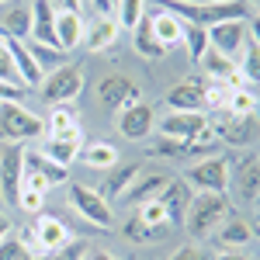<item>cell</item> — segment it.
<instances>
[{
    "label": "cell",
    "mask_w": 260,
    "mask_h": 260,
    "mask_svg": "<svg viewBox=\"0 0 260 260\" xmlns=\"http://www.w3.org/2000/svg\"><path fill=\"white\" fill-rule=\"evenodd\" d=\"M115 4H118V0H111V7H115Z\"/></svg>",
    "instance_id": "57"
},
{
    "label": "cell",
    "mask_w": 260,
    "mask_h": 260,
    "mask_svg": "<svg viewBox=\"0 0 260 260\" xmlns=\"http://www.w3.org/2000/svg\"><path fill=\"white\" fill-rule=\"evenodd\" d=\"M28 52H31V59L39 62V70H42V73H45V66H56V70H59L62 62H66V52H62V49L42 45V42H31V45H28Z\"/></svg>",
    "instance_id": "38"
},
{
    "label": "cell",
    "mask_w": 260,
    "mask_h": 260,
    "mask_svg": "<svg viewBox=\"0 0 260 260\" xmlns=\"http://www.w3.org/2000/svg\"><path fill=\"white\" fill-rule=\"evenodd\" d=\"M184 149H187V142L170 139V136H156V142H153V153H156V156H167V160L184 156Z\"/></svg>",
    "instance_id": "41"
},
{
    "label": "cell",
    "mask_w": 260,
    "mask_h": 260,
    "mask_svg": "<svg viewBox=\"0 0 260 260\" xmlns=\"http://www.w3.org/2000/svg\"><path fill=\"white\" fill-rule=\"evenodd\" d=\"M45 132V121L28 111L24 104H0V139L7 142H28V139H39Z\"/></svg>",
    "instance_id": "2"
},
{
    "label": "cell",
    "mask_w": 260,
    "mask_h": 260,
    "mask_svg": "<svg viewBox=\"0 0 260 260\" xmlns=\"http://www.w3.org/2000/svg\"><path fill=\"white\" fill-rule=\"evenodd\" d=\"M0 80H11V83H21L18 73H14V62H11V52H7V45L0 42Z\"/></svg>",
    "instance_id": "45"
},
{
    "label": "cell",
    "mask_w": 260,
    "mask_h": 260,
    "mask_svg": "<svg viewBox=\"0 0 260 260\" xmlns=\"http://www.w3.org/2000/svg\"><path fill=\"white\" fill-rule=\"evenodd\" d=\"M31 35L42 45L59 49V39H56V11H52L49 0H31Z\"/></svg>",
    "instance_id": "15"
},
{
    "label": "cell",
    "mask_w": 260,
    "mask_h": 260,
    "mask_svg": "<svg viewBox=\"0 0 260 260\" xmlns=\"http://www.w3.org/2000/svg\"><path fill=\"white\" fill-rule=\"evenodd\" d=\"M0 31H4V39H28L31 35V7H7L4 11V18H0Z\"/></svg>",
    "instance_id": "28"
},
{
    "label": "cell",
    "mask_w": 260,
    "mask_h": 260,
    "mask_svg": "<svg viewBox=\"0 0 260 260\" xmlns=\"http://www.w3.org/2000/svg\"><path fill=\"white\" fill-rule=\"evenodd\" d=\"M212 236H215V243H219L222 250H243L246 243L253 240V229H250V222L240 219V215H225L222 225Z\"/></svg>",
    "instance_id": "16"
},
{
    "label": "cell",
    "mask_w": 260,
    "mask_h": 260,
    "mask_svg": "<svg viewBox=\"0 0 260 260\" xmlns=\"http://www.w3.org/2000/svg\"><path fill=\"white\" fill-rule=\"evenodd\" d=\"M257 212H260V198H257Z\"/></svg>",
    "instance_id": "56"
},
{
    "label": "cell",
    "mask_w": 260,
    "mask_h": 260,
    "mask_svg": "<svg viewBox=\"0 0 260 260\" xmlns=\"http://www.w3.org/2000/svg\"><path fill=\"white\" fill-rule=\"evenodd\" d=\"M184 49H187L191 62H201V56L208 52V28L187 24V21H184Z\"/></svg>",
    "instance_id": "33"
},
{
    "label": "cell",
    "mask_w": 260,
    "mask_h": 260,
    "mask_svg": "<svg viewBox=\"0 0 260 260\" xmlns=\"http://www.w3.org/2000/svg\"><path fill=\"white\" fill-rule=\"evenodd\" d=\"M132 45H136V52H139L142 59H160L167 56V49H163L156 35H153V21H149V11L139 18V24L132 28Z\"/></svg>",
    "instance_id": "23"
},
{
    "label": "cell",
    "mask_w": 260,
    "mask_h": 260,
    "mask_svg": "<svg viewBox=\"0 0 260 260\" xmlns=\"http://www.w3.org/2000/svg\"><path fill=\"white\" fill-rule=\"evenodd\" d=\"M94 7H98L101 14H111V0H94Z\"/></svg>",
    "instance_id": "51"
},
{
    "label": "cell",
    "mask_w": 260,
    "mask_h": 260,
    "mask_svg": "<svg viewBox=\"0 0 260 260\" xmlns=\"http://www.w3.org/2000/svg\"><path fill=\"white\" fill-rule=\"evenodd\" d=\"M229 94H233V87H229L225 80H212V83H205V108H208V104H212V108H225Z\"/></svg>",
    "instance_id": "40"
},
{
    "label": "cell",
    "mask_w": 260,
    "mask_h": 260,
    "mask_svg": "<svg viewBox=\"0 0 260 260\" xmlns=\"http://www.w3.org/2000/svg\"><path fill=\"white\" fill-rule=\"evenodd\" d=\"M229 215V198L225 194H212V191H198L187 212H184V229L194 236V240H205L212 236L222 225V219Z\"/></svg>",
    "instance_id": "1"
},
{
    "label": "cell",
    "mask_w": 260,
    "mask_h": 260,
    "mask_svg": "<svg viewBox=\"0 0 260 260\" xmlns=\"http://www.w3.org/2000/svg\"><path fill=\"white\" fill-rule=\"evenodd\" d=\"M250 28H253V42H260V14L250 21Z\"/></svg>",
    "instance_id": "53"
},
{
    "label": "cell",
    "mask_w": 260,
    "mask_h": 260,
    "mask_svg": "<svg viewBox=\"0 0 260 260\" xmlns=\"http://www.w3.org/2000/svg\"><path fill=\"white\" fill-rule=\"evenodd\" d=\"M0 4H11V0H0Z\"/></svg>",
    "instance_id": "58"
},
{
    "label": "cell",
    "mask_w": 260,
    "mask_h": 260,
    "mask_svg": "<svg viewBox=\"0 0 260 260\" xmlns=\"http://www.w3.org/2000/svg\"><path fill=\"white\" fill-rule=\"evenodd\" d=\"M24 260H39V257H24Z\"/></svg>",
    "instance_id": "55"
},
{
    "label": "cell",
    "mask_w": 260,
    "mask_h": 260,
    "mask_svg": "<svg viewBox=\"0 0 260 260\" xmlns=\"http://www.w3.org/2000/svg\"><path fill=\"white\" fill-rule=\"evenodd\" d=\"M160 136H170V139L180 142H191L201 128H208V118L201 111H170L167 118H160Z\"/></svg>",
    "instance_id": "10"
},
{
    "label": "cell",
    "mask_w": 260,
    "mask_h": 260,
    "mask_svg": "<svg viewBox=\"0 0 260 260\" xmlns=\"http://www.w3.org/2000/svg\"><path fill=\"white\" fill-rule=\"evenodd\" d=\"M66 194H70V205H73L87 222H94V225H101V229H108V225L115 222L111 201H104L101 191L87 187V184H70V187H66Z\"/></svg>",
    "instance_id": "4"
},
{
    "label": "cell",
    "mask_w": 260,
    "mask_h": 260,
    "mask_svg": "<svg viewBox=\"0 0 260 260\" xmlns=\"http://www.w3.org/2000/svg\"><path fill=\"white\" fill-rule=\"evenodd\" d=\"M167 260H212L201 246H180V250H174Z\"/></svg>",
    "instance_id": "46"
},
{
    "label": "cell",
    "mask_w": 260,
    "mask_h": 260,
    "mask_svg": "<svg viewBox=\"0 0 260 260\" xmlns=\"http://www.w3.org/2000/svg\"><path fill=\"white\" fill-rule=\"evenodd\" d=\"M167 104L174 111H205V83L201 80H184L177 87H170Z\"/></svg>",
    "instance_id": "18"
},
{
    "label": "cell",
    "mask_w": 260,
    "mask_h": 260,
    "mask_svg": "<svg viewBox=\"0 0 260 260\" xmlns=\"http://www.w3.org/2000/svg\"><path fill=\"white\" fill-rule=\"evenodd\" d=\"M7 233H11V222H7V215H0V240H7Z\"/></svg>",
    "instance_id": "50"
},
{
    "label": "cell",
    "mask_w": 260,
    "mask_h": 260,
    "mask_svg": "<svg viewBox=\"0 0 260 260\" xmlns=\"http://www.w3.org/2000/svg\"><path fill=\"white\" fill-rule=\"evenodd\" d=\"M24 257H31L24 246H21V240H0V260H24Z\"/></svg>",
    "instance_id": "44"
},
{
    "label": "cell",
    "mask_w": 260,
    "mask_h": 260,
    "mask_svg": "<svg viewBox=\"0 0 260 260\" xmlns=\"http://www.w3.org/2000/svg\"><path fill=\"white\" fill-rule=\"evenodd\" d=\"M149 21H153V35H156V42H160L163 49H174V45L184 42V21L177 14L156 11V14H149Z\"/></svg>",
    "instance_id": "20"
},
{
    "label": "cell",
    "mask_w": 260,
    "mask_h": 260,
    "mask_svg": "<svg viewBox=\"0 0 260 260\" xmlns=\"http://www.w3.org/2000/svg\"><path fill=\"white\" fill-rule=\"evenodd\" d=\"M39 90H42L39 98L49 101L52 108H56V104H73V101L80 98V90H83V70L77 66V62H73V66L62 62L59 70H52V73L42 80Z\"/></svg>",
    "instance_id": "3"
},
{
    "label": "cell",
    "mask_w": 260,
    "mask_h": 260,
    "mask_svg": "<svg viewBox=\"0 0 260 260\" xmlns=\"http://www.w3.org/2000/svg\"><path fill=\"white\" fill-rule=\"evenodd\" d=\"M45 132L49 139H62V136H77L80 132V121H77V111L70 104H56L45 118Z\"/></svg>",
    "instance_id": "27"
},
{
    "label": "cell",
    "mask_w": 260,
    "mask_h": 260,
    "mask_svg": "<svg viewBox=\"0 0 260 260\" xmlns=\"http://www.w3.org/2000/svg\"><path fill=\"white\" fill-rule=\"evenodd\" d=\"M4 45H7V52H11V62H14V73H18L21 87H42L45 73L39 70V62L31 59L28 45L18 42V39H4Z\"/></svg>",
    "instance_id": "12"
},
{
    "label": "cell",
    "mask_w": 260,
    "mask_h": 260,
    "mask_svg": "<svg viewBox=\"0 0 260 260\" xmlns=\"http://www.w3.org/2000/svg\"><path fill=\"white\" fill-rule=\"evenodd\" d=\"M24 98H28V87L0 80V104H24Z\"/></svg>",
    "instance_id": "42"
},
{
    "label": "cell",
    "mask_w": 260,
    "mask_h": 260,
    "mask_svg": "<svg viewBox=\"0 0 260 260\" xmlns=\"http://www.w3.org/2000/svg\"><path fill=\"white\" fill-rule=\"evenodd\" d=\"M142 174L139 163H118V167H111L108 170V177H104V201H121V194L132 187V180Z\"/></svg>",
    "instance_id": "19"
},
{
    "label": "cell",
    "mask_w": 260,
    "mask_h": 260,
    "mask_svg": "<svg viewBox=\"0 0 260 260\" xmlns=\"http://www.w3.org/2000/svg\"><path fill=\"white\" fill-rule=\"evenodd\" d=\"M187 180H191L198 191L225 194V187H229V160H225V156H208V160H198L194 167H191Z\"/></svg>",
    "instance_id": "6"
},
{
    "label": "cell",
    "mask_w": 260,
    "mask_h": 260,
    "mask_svg": "<svg viewBox=\"0 0 260 260\" xmlns=\"http://www.w3.org/2000/svg\"><path fill=\"white\" fill-rule=\"evenodd\" d=\"M90 253V246H87V240H70L62 243V246H56V250H49V253H42V260H83Z\"/></svg>",
    "instance_id": "37"
},
{
    "label": "cell",
    "mask_w": 260,
    "mask_h": 260,
    "mask_svg": "<svg viewBox=\"0 0 260 260\" xmlns=\"http://www.w3.org/2000/svg\"><path fill=\"white\" fill-rule=\"evenodd\" d=\"M31 229H35V240H39L42 253H49V250H56V246H62L70 240V225L59 215H52V212H39V219L31 222Z\"/></svg>",
    "instance_id": "13"
},
{
    "label": "cell",
    "mask_w": 260,
    "mask_h": 260,
    "mask_svg": "<svg viewBox=\"0 0 260 260\" xmlns=\"http://www.w3.org/2000/svg\"><path fill=\"white\" fill-rule=\"evenodd\" d=\"M62 11H66V14H80L83 0H62Z\"/></svg>",
    "instance_id": "49"
},
{
    "label": "cell",
    "mask_w": 260,
    "mask_h": 260,
    "mask_svg": "<svg viewBox=\"0 0 260 260\" xmlns=\"http://www.w3.org/2000/svg\"><path fill=\"white\" fill-rule=\"evenodd\" d=\"M215 149H219V139H215V132H212V125H208V128H201L198 136L187 142L184 156H201V160H208V156H215Z\"/></svg>",
    "instance_id": "36"
},
{
    "label": "cell",
    "mask_w": 260,
    "mask_h": 260,
    "mask_svg": "<svg viewBox=\"0 0 260 260\" xmlns=\"http://www.w3.org/2000/svg\"><path fill=\"white\" fill-rule=\"evenodd\" d=\"M201 66H205V73L212 77V80H225L229 87H240V66L229 59V56H222V52H215V49H208L205 56H201Z\"/></svg>",
    "instance_id": "22"
},
{
    "label": "cell",
    "mask_w": 260,
    "mask_h": 260,
    "mask_svg": "<svg viewBox=\"0 0 260 260\" xmlns=\"http://www.w3.org/2000/svg\"><path fill=\"white\" fill-rule=\"evenodd\" d=\"M225 111L236 115V118H253L260 111V98L253 90H246V87H233V94L225 101Z\"/></svg>",
    "instance_id": "32"
},
{
    "label": "cell",
    "mask_w": 260,
    "mask_h": 260,
    "mask_svg": "<svg viewBox=\"0 0 260 260\" xmlns=\"http://www.w3.org/2000/svg\"><path fill=\"white\" fill-rule=\"evenodd\" d=\"M240 77L246 83H260V42L246 39V45H243V62H240Z\"/></svg>",
    "instance_id": "35"
},
{
    "label": "cell",
    "mask_w": 260,
    "mask_h": 260,
    "mask_svg": "<svg viewBox=\"0 0 260 260\" xmlns=\"http://www.w3.org/2000/svg\"><path fill=\"white\" fill-rule=\"evenodd\" d=\"M118 39V21L111 18V14H101L87 31H83V45L90 49V52H101V49H108L111 42Z\"/></svg>",
    "instance_id": "25"
},
{
    "label": "cell",
    "mask_w": 260,
    "mask_h": 260,
    "mask_svg": "<svg viewBox=\"0 0 260 260\" xmlns=\"http://www.w3.org/2000/svg\"><path fill=\"white\" fill-rule=\"evenodd\" d=\"M98 101L101 108H108V111H125V108H132V104H139V87L128 80V77H104L98 83Z\"/></svg>",
    "instance_id": "7"
},
{
    "label": "cell",
    "mask_w": 260,
    "mask_h": 260,
    "mask_svg": "<svg viewBox=\"0 0 260 260\" xmlns=\"http://www.w3.org/2000/svg\"><path fill=\"white\" fill-rule=\"evenodd\" d=\"M83 149V136L77 132V136H62V139H45V146H42V156L52 163H62V167H70V163L80 156Z\"/></svg>",
    "instance_id": "21"
},
{
    "label": "cell",
    "mask_w": 260,
    "mask_h": 260,
    "mask_svg": "<svg viewBox=\"0 0 260 260\" xmlns=\"http://www.w3.org/2000/svg\"><path fill=\"white\" fill-rule=\"evenodd\" d=\"M246 21H222V24H212L208 28V49H215L222 56H240L243 45H246Z\"/></svg>",
    "instance_id": "9"
},
{
    "label": "cell",
    "mask_w": 260,
    "mask_h": 260,
    "mask_svg": "<svg viewBox=\"0 0 260 260\" xmlns=\"http://www.w3.org/2000/svg\"><path fill=\"white\" fill-rule=\"evenodd\" d=\"M111 11H115L111 18L118 21V28H128V31H132V28L139 24V18L146 14V0H118Z\"/></svg>",
    "instance_id": "34"
},
{
    "label": "cell",
    "mask_w": 260,
    "mask_h": 260,
    "mask_svg": "<svg viewBox=\"0 0 260 260\" xmlns=\"http://www.w3.org/2000/svg\"><path fill=\"white\" fill-rule=\"evenodd\" d=\"M83 18L80 14H66V11H59L56 14V39H59V49L62 52H73L77 45H83Z\"/></svg>",
    "instance_id": "24"
},
{
    "label": "cell",
    "mask_w": 260,
    "mask_h": 260,
    "mask_svg": "<svg viewBox=\"0 0 260 260\" xmlns=\"http://www.w3.org/2000/svg\"><path fill=\"white\" fill-rule=\"evenodd\" d=\"M153 233H156V240H163V236H170L177 225H174V219H170V212H167V205H163L160 198L156 201H146V205H139V212H136Z\"/></svg>",
    "instance_id": "26"
},
{
    "label": "cell",
    "mask_w": 260,
    "mask_h": 260,
    "mask_svg": "<svg viewBox=\"0 0 260 260\" xmlns=\"http://www.w3.org/2000/svg\"><path fill=\"white\" fill-rule=\"evenodd\" d=\"M24 167L35 170L49 187H59V184H66V177H70L62 163H52V160H45L42 153H28V149H24Z\"/></svg>",
    "instance_id": "30"
},
{
    "label": "cell",
    "mask_w": 260,
    "mask_h": 260,
    "mask_svg": "<svg viewBox=\"0 0 260 260\" xmlns=\"http://www.w3.org/2000/svg\"><path fill=\"white\" fill-rule=\"evenodd\" d=\"M191 191L184 187V180H170L167 187H163L160 201L167 205V212H170V219H174V225H184V212H187V205H191Z\"/></svg>",
    "instance_id": "29"
},
{
    "label": "cell",
    "mask_w": 260,
    "mask_h": 260,
    "mask_svg": "<svg viewBox=\"0 0 260 260\" xmlns=\"http://www.w3.org/2000/svg\"><path fill=\"white\" fill-rule=\"evenodd\" d=\"M21 177H24V149L18 142H11L0 153V194L14 208H18V194H21Z\"/></svg>",
    "instance_id": "5"
},
{
    "label": "cell",
    "mask_w": 260,
    "mask_h": 260,
    "mask_svg": "<svg viewBox=\"0 0 260 260\" xmlns=\"http://www.w3.org/2000/svg\"><path fill=\"white\" fill-rule=\"evenodd\" d=\"M80 160L90 170H111V167H118V149H115V142H90L80 149Z\"/></svg>",
    "instance_id": "31"
},
{
    "label": "cell",
    "mask_w": 260,
    "mask_h": 260,
    "mask_svg": "<svg viewBox=\"0 0 260 260\" xmlns=\"http://www.w3.org/2000/svg\"><path fill=\"white\" fill-rule=\"evenodd\" d=\"M83 260H118V257H115L111 250H90V253H87Z\"/></svg>",
    "instance_id": "48"
},
{
    "label": "cell",
    "mask_w": 260,
    "mask_h": 260,
    "mask_svg": "<svg viewBox=\"0 0 260 260\" xmlns=\"http://www.w3.org/2000/svg\"><path fill=\"white\" fill-rule=\"evenodd\" d=\"M121 233H125V240H132V243H156V233H153L139 215H128V222H125Z\"/></svg>",
    "instance_id": "39"
},
{
    "label": "cell",
    "mask_w": 260,
    "mask_h": 260,
    "mask_svg": "<svg viewBox=\"0 0 260 260\" xmlns=\"http://www.w3.org/2000/svg\"><path fill=\"white\" fill-rule=\"evenodd\" d=\"M170 184L167 174H139V177L132 180V187L121 194V201H128V205H146V201H156L163 194V187Z\"/></svg>",
    "instance_id": "17"
},
{
    "label": "cell",
    "mask_w": 260,
    "mask_h": 260,
    "mask_svg": "<svg viewBox=\"0 0 260 260\" xmlns=\"http://www.w3.org/2000/svg\"><path fill=\"white\" fill-rule=\"evenodd\" d=\"M184 4H194V7H208V4H225V0H184Z\"/></svg>",
    "instance_id": "52"
},
{
    "label": "cell",
    "mask_w": 260,
    "mask_h": 260,
    "mask_svg": "<svg viewBox=\"0 0 260 260\" xmlns=\"http://www.w3.org/2000/svg\"><path fill=\"white\" fill-rule=\"evenodd\" d=\"M229 184H236V198L243 205H257V198H260V160L257 156L240 160L236 177H229Z\"/></svg>",
    "instance_id": "14"
},
{
    "label": "cell",
    "mask_w": 260,
    "mask_h": 260,
    "mask_svg": "<svg viewBox=\"0 0 260 260\" xmlns=\"http://www.w3.org/2000/svg\"><path fill=\"white\" fill-rule=\"evenodd\" d=\"M212 260H250V257H246L243 250H222L219 257H212Z\"/></svg>",
    "instance_id": "47"
},
{
    "label": "cell",
    "mask_w": 260,
    "mask_h": 260,
    "mask_svg": "<svg viewBox=\"0 0 260 260\" xmlns=\"http://www.w3.org/2000/svg\"><path fill=\"white\" fill-rule=\"evenodd\" d=\"M153 125H156V111H153L146 101L118 111V132L125 139H146V136L153 132Z\"/></svg>",
    "instance_id": "11"
},
{
    "label": "cell",
    "mask_w": 260,
    "mask_h": 260,
    "mask_svg": "<svg viewBox=\"0 0 260 260\" xmlns=\"http://www.w3.org/2000/svg\"><path fill=\"white\" fill-rule=\"evenodd\" d=\"M42 201H45V194H42V191L21 187V194H18V208H24V212H42Z\"/></svg>",
    "instance_id": "43"
},
{
    "label": "cell",
    "mask_w": 260,
    "mask_h": 260,
    "mask_svg": "<svg viewBox=\"0 0 260 260\" xmlns=\"http://www.w3.org/2000/svg\"><path fill=\"white\" fill-rule=\"evenodd\" d=\"M215 139L225 142V146H233V149H246V146H253L260 136V125L253 118H236V115H225V118L215 121Z\"/></svg>",
    "instance_id": "8"
},
{
    "label": "cell",
    "mask_w": 260,
    "mask_h": 260,
    "mask_svg": "<svg viewBox=\"0 0 260 260\" xmlns=\"http://www.w3.org/2000/svg\"><path fill=\"white\" fill-rule=\"evenodd\" d=\"M250 4H253V7H260V0H250Z\"/></svg>",
    "instance_id": "54"
}]
</instances>
